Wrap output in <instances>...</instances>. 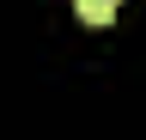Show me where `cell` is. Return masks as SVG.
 Listing matches in <instances>:
<instances>
[{"label": "cell", "instance_id": "obj_1", "mask_svg": "<svg viewBox=\"0 0 146 140\" xmlns=\"http://www.w3.org/2000/svg\"><path fill=\"white\" fill-rule=\"evenodd\" d=\"M73 12H79L85 25H110V19L122 12V0H73Z\"/></svg>", "mask_w": 146, "mask_h": 140}]
</instances>
